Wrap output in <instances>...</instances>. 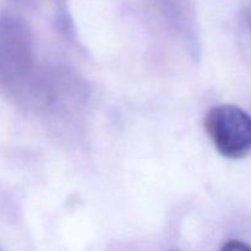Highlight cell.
Returning a JSON list of instances; mask_svg holds the SVG:
<instances>
[{
	"instance_id": "obj_1",
	"label": "cell",
	"mask_w": 251,
	"mask_h": 251,
	"mask_svg": "<svg viewBox=\"0 0 251 251\" xmlns=\"http://www.w3.org/2000/svg\"><path fill=\"white\" fill-rule=\"evenodd\" d=\"M205 130L223 157L245 158L251 154V115L238 105L212 107L205 117Z\"/></svg>"
},
{
	"instance_id": "obj_2",
	"label": "cell",
	"mask_w": 251,
	"mask_h": 251,
	"mask_svg": "<svg viewBox=\"0 0 251 251\" xmlns=\"http://www.w3.org/2000/svg\"><path fill=\"white\" fill-rule=\"evenodd\" d=\"M31 37L14 17H0V87L16 90L31 69Z\"/></svg>"
},
{
	"instance_id": "obj_3",
	"label": "cell",
	"mask_w": 251,
	"mask_h": 251,
	"mask_svg": "<svg viewBox=\"0 0 251 251\" xmlns=\"http://www.w3.org/2000/svg\"><path fill=\"white\" fill-rule=\"evenodd\" d=\"M220 251H251V247L240 240H229L221 248Z\"/></svg>"
},
{
	"instance_id": "obj_4",
	"label": "cell",
	"mask_w": 251,
	"mask_h": 251,
	"mask_svg": "<svg viewBox=\"0 0 251 251\" xmlns=\"http://www.w3.org/2000/svg\"><path fill=\"white\" fill-rule=\"evenodd\" d=\"M247 21H248V25H249L250 31H251V7L248 10V12H247Z\"/></svg>"
}]
</instances>
